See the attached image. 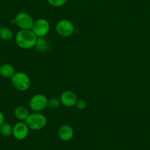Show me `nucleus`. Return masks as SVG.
Listing matches in <instances>:
<instances>
[{
    "label": "nucleus",
    "instance_id": "obj_11",
    "mask_svg": "<svg viewBox=\"0 0 150 150\" xmlns=\"http://www.w3.org/2000/svg\"><path fill=\"white\" fill-rule=\"evenodd\" d=\"M15 68L13 65L8 63H4L0 66V76L6 79H11L15 74Z\"/></svg>",
    "mask_w": 150,
    "mask_h": 150
},
{
    "label": "nucleus",
    "instance_id": "obj_15",
    "mask_svg": "<svg viewBox=\"0 0 150 150\" xmlns=\"http://www.w3.org/2000/svg\"><path fill=\"white\" fill-rule=\"evenodd\" d=\"M0 134L4 137H8L13 135V127L11 125L3 122L0 125Z\"/></svg>",
    "mask_w": 150,
    "mask_h": 150
},
{
    "label": "nucleus",
    "instance_id": "obj_9",
    "mask_svg": "<svg viewBox=\"0 0 150 150\" xmlns=\"http://www.w3.org/2000/svg\"><path fill=\"white\" fill-rule=\"evenodd\" d=\"M77 100L76 95L71 91H65L61 94L60 98V100L62 105L68 107V108L75 106Z\"/></svg>",
    "mask_w": 150,
    "mask_h": 150
},
{
    "label": "nucleus",
    "instance_id": "obj_10",
    "mask_svg": "<svg viewBox=\"0 0 150 150\" xmlns=\"http://www.w3.org/2000/svg\"><path fill=\"white\" fill-rule=\"evenodd\" d=\"M59 138L63 142H69L71 140L74 136V130L70 125H63L60 126L57 131Z\"/></svg>",
    "mask_w": 150,
    "mask_h": 150
},
{
    "label": "nucleus",
    "instance_id": "obj_18",
    "mask_svg": "<svg viewBox=\"0 0 150 150\" xmlns=\"http://www.w3.org/2000/svg\"><path fill=\"white\" fill-rule=\"evenodd\" d=\"M76 108L79 110H84L86 108V103L83 100H77L75 105Z\"/></svg>",
    "mask_w": 150,
    "mask_h": 150
},
{
    "label": "nucleus",
    "instance_id": "obj_7",
    "mask_svg": "<svg viewBox=\"0 0 150 150\" xmlns=\"http://www.w3.org/2000/svg\"><path fill=\"white\" fill-rule=\"evenodd\" d=\"M31 30L37 38H44L50 30L49 22L45 18H40L34 21Z\"/></svg>",
    "mask_w": 150,
    "mask_h": 150
},
{
    "label": "nucleus",
    "instance_id": "obj_16",
    "mask_svg": "<svg viewBox=\"0 0 150 150\" xmlns=\"http://www.w3.org/2000/svg\"><path fill=\"white\" fill-rule=\"evenodd\" d=\"M61 105L60 100L56 98H52L48 100V107L51 109H56Z\"/></svg>",
    "mask_w": 150,
    "mask_h": 150
},
{
    "label": "nucleus",
    "instance_id": "obj_17",
    "mask_svg": "<svg viewBox=\"0 0 150 150\" xmlns=\"http://www.w3.org/2000/svg\"><path fill=\"white\" fill-rule=\"evenodd\" d=\"M67 0H47V2L53 7H61L66 3Z\"/></svg>",
    "mask_w": 150,
    "mask_h": 150
},
{
    "label": "nucleus",
    "instance_id": "obj_6",
    "mask_svg": "<svg viewBox=\"0 0 150 150\" xmlns=\"http://www.w3.org/2000/svg\"><path fill=\"white\" fill-rule=\"evenodd\" d=\"M13 22L20 29H31L34 23V20L29 14L21 12L15 16Z\"/></svg>",
    "mask_w": 150,
    "mask_h": 150
},
{
    "label": "nucleus",
    "instance_id": "obj_8",
    "mask_svg": "<svg viewBox=\"0 0 150 150\" xmlns=\"http://www.w3.org/2000/svg\"><path fill=\"white\" fill-rule=\"evenodd\" d=\"M29 127L23 122H19L13 127V136L16 140L22 141L26 139L29 134Z\"/></svg>",
    "mask_w": 150,
    "mask_h": 150
},
{
    "label": "nucleus",
    "instance_id": "obj_4",
    "mask_svg": "<svg viewBox=\"0 0 150 150\" xmlns=\"http://www.w3.org/2000/svg\"><path fill=\"white\" fill-rule=\"evenodd\" d=\"M48 98L44 94L33 95L29 100V108L34 112H41L48 107Z\"/></svg>",
    "mask_w": 150,
    "mask_h": 150
},
{
    "label": "nucleus",
    "instance_id": "obj_19",
    "mask_svg": "<svg viewBox=\"0 0 150 150\" xmlns=\"http://www.w3.org/2000/svg\"><path fill=\"white\" fill-rule=\"evenodd\" d=\"M3 122H4V114L1 111H0V125L2 124Z\"/></svg>",
    "mask_w": 150,
    "mask_h": 150
},
{
    "label": "nucleus",
    "instance_id": "obj_13",
    "mask_svg": "<svg viewBox=\"0 0 150 150\" xmlns=\"http://www.w3.org/2000/svg\"><path fill=\"white\" fill-rule=\"evenodd\" d=\"M35 48L40 52H46L49 48V44L46 40L44 39V38H38L35 42Z\"/></svg>",
    "mask_w": 150,
    "mask_h": 150
},
{
    "label": "nucleus",
    "instance_id": "obj_14",
    "mask_svg": "<svg viewBox=\"0 0 150 150\" xmlns=\"http://www.w3.org/2000/svg\"><path fill=\"white\" fill-rule=\"evenodd\" d=\"M0 38L4 41L11 40L13 38V31L6 26L1 27L0 28Z\"/></svg>",
    "mask_w": 150,
    "mask_h": 150
},
{
    "label": "nucleus",
    "instance_id": "obj_2",
    "mask_svg": "<svg viewBox=\"0 0 150 150\" xmlns=\"http://www.w3.org/2000/svg\"><path fill=\"white\" fill-rule=\"evenodd\" d=\"M25 123L30 130H39L46 125L47 120L41 112H34L29 114V117L25 120Z\"/></svg>",
    "mask_w": 150,
    "mask_h": 150
},
{
    "label": "nucleus",
    "instance_id": "obj_5",
    "mask_svg": "<svg viewBox=\"0 0 150 150\" xmlns=\"http://www.w3.org/2000/svg\"><path fill=\"white\" fill-rule=\"evenodd\" d=\"M56 32L60 36L63 38H69L71 36L75 31L73 23L67 19H62L56 24Z\"/></svg>",
    "mask_w": 150,
    "mask_h": 150
},
{
    "label": "nucleus",
    "instance_id": "obj_1",
    "mask_svg": "<svg viewBox=\"0 0 150 150\" xmlns=\"http://www.w3.org/2000/svg\"><path fill=\"white\" fill-rule=\"evenodd\" d=\"M37 36L31 29H21L15 37L16 43L22 49H29L35 47Z\"/></svg>",
    "mask_w": 150,
    "mask_h": 150
},
{
    "label": "nucleus",
    "instance_id": "obj_3",
    "mask_svg": "<svg viewBox=\"0 0 150 150\" xmlns=\"http://www.w3.org/2000/svg\"><path fill=\"white\" fill-rule=\"evenodd\" d=\"M11 82L15 89L20 92H24L29 88L31 84L30 79L26 73L23 72L15 73L11 78Z\"/></svg>",
    "mask_w": 150,
    "mask_h": 150
},
{
    "label": "nucleus",
    "instance_id": "obj_12",
    "mask_svg": "<svg viewBox=\"0 0 150 150\" xmlns=\"http://www.w3.org/2000/svg\"><path fill=\"white\" fill-rule=\"evenodd\" d=\"M14 115L16 118L20 121H25L29 117V112L26 107L20 105L16 108L14 111Z\"/></svg>",
    "mask_w": 150,
    "mask_h": 150
},
{
    "label": "nucleus",
    "instance_id": "obj_20",
    "mask_svg": "<svg viewBox=\"0 0 150 150\" xmlns=\"http://www.w3.org/2000/svg\"><path fill=\"white\" fill-rule=\"evenodd\" d=\"M1 23H0V28H1Z\"/></svg>",
    "mask_w": 150,
    "mask_h": 150
}]
</instances>
